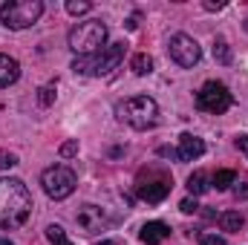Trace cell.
I'll list each match as a JSON object with an SVG mask.
<instances>
[{
    "label": "cell",
    "mask_w": 248,
    "mask_h": 245,
    "mask_svg": "<svg viewBox=\"0 0 248 245\" xmlns=\"http://www.w3.org/2000/svg\"><path fill=\"white\" fill-rule=\"evenodd\" d=\"M32 214V193L20 179H0V228L15 231Z\"/></svg>",
    "instance_id": "cell-1"
},
{
    "label": "cell",
    "mask_w": 248,
    "mask_h": 245,
    "mask_svg": "<svg viewBox=\"0 0 248 245\" xmlns=\"http://www.w3.org/2000/svg\"><path fill=\"white\" fill-rule=\"evenodd\" d=\"M69 49L78 52L81 58H90V55H98L107 44V26L101 20H84V23H75L69 29Z\"/></svg>",
    "instance_id": "cell-2"
},
{
    "label": "cell",
    "mask_w": 248,
    "mask_h": 245,
    "mask_svg": "<svg viewBox=\"0 0 248 245\" xmlns=\"http://www.w3.org/2000/svg\"><path fill=\"white\" fill-rule=\"evenodd\" d=\"M116 116L119 122L130 124L133 130H150L159 122V104L150 95H133L122 104H116Z\"/></svg>",
    "instance_id": "cell-3"
},
{
    "label": "cell",
    "mask_w": 248,
    "mask_h": 245,
    "mask_svg": "<svg viewBox=\"0 0 248 245\" xmlns=\"http://www.w3.org/2000/svg\"><path fill=\"white\" fill-rule=\"evenodd\" d=\"M124 49L127 44H110L104 46L98 55H90V58H75L72 69L78 75H110L113 69H119V63L124 61Z\"/></svg>",
    "instance_id": "cell-4"
},
{
    "label": "cell",
    "mask_w": 248,
    "mask_h": 245,
    "mask_svg": "<svg viewBox=\"0 0 248 245\" xmlns=\"http://www.w3.org/2000/svg\"><path fill=\"white\" fill-rule=\"evenodd\" d=\"M44 15L41 0H9L0 6V23L6 29H29Z\"/></svg>",
    "instance_id": "cell-5"
},
{
    "label": "cell",
    "mask_w": 248,
    "mask_h": 245,
    "mask_svg": "<svg viewBox=\"0 0 248 245\" xmlns=\"http://www.w3.org/2000/svg\"><path fill=\"white\" fill-rule=\"evenodd\" d=\"M231 104H234V98H231L228 87L219 84V81H208V84L196 92V107L205 110V113H211V116H222Z\"/></svg>",
    "instance_id": "cell-6"
},
{
    "label": "cell",
    "mask_w": 248,
    "mask_h": 245,
    "mask_svg": "<svg viewBox=\"0 0 248 245\" xmlns=\"http://www.w3.org/2000/svg\"><path fill=\"white\" fill-rule=\"evenodd\" d=\"M41 184H44V190H46L49 199H66V196L75 190L78 179H75V173H72L69 168H63V165H52V168L44 170Z\"/></svg>",
    "instance_id": "cell-7"
},
{
    "label": "cell",
    "mask_w": 248,
    "mask_h": 245,
    "mask_svg": "<svg viewBox=\"0 0 248 245\" xmlns=\"http://www.w3.org/2000/svg\"><path fill=\"white\" fill-rule=\"evenodd\" d=\"M75 222H78V228H81L84 237H95V234L107 231L116 219H113V214H110L107 208H101V205H84V208L75 214Z\"/></svg>",
    "instance_id": "cell-8"
},
{
    "label": "cell",
    "mask_w": 248,
    "mask_h": 245,
    "mask_svg": "<svg viewBox=\"0 0 248 245\" xmlns=\"http://www.w3.org/2000/svg\"><path fill=\"white\" fill-rule=\"evenodd\" d=\"M168 52H170V58L179 63V66H196L199 58H202V49H199V44L190 38V35H173L170 38V44H168Z\"/></svg>",
    "instance_id": "cell-9"
},
{
    "label": "cell",
    "mask_w": 248,
    "mask_h": 245,
    "mask_svg": "<svg viewBox=\"0 0 248 245\" xmlns=\"http://www.w3.org/2000/svg\"><path fill=\"white\" fill-rule=\"evenodd\" d=\"M202 153H205V141L199 136H190V133H182L179 136V150H176V159L179 162H196Z\"/></svg>",
    "instance_id": "cell-10"
},
{
    "label": "cell",
    "mask_w": 248,
    "mask_h": 245,
    "mask_svg": "<svg viewBox=\"0 0 248 245\" xmlns=\"http://www.w3.org/2000/svg\"><path fill=\"white\" fill-rule=\"evenodd\" d=\"M168 193H170V182H168V179H156V182H141L139 184V199H144V202H150V205L168 199Z\"/></svg>",
    "instance_id": "cell-11"
},
{
    "label": "cell",
    "mask_w": 248,
    "mask_h": 245,
    "mask_svg": "<svg viewBox=\"0 0 248 245\" xmlns=\"http://www.w3.org/2000/svg\"><path fill=\"white\" fill-rule=\"evenodd\" d=\"M139 237H141V243H147V245H159L170 237V228L165 222H147V225H141Z\"/></svg>",
    "instance_id": "cell-12"
},
{
    "label": "cell",
    "mask_w": 248,
    "mask_h": 245,
    "mask_svg": "<svg viewBox=\"0 0 248 245\" xmlns=\"http://www.w3.org/2000/svg\"><path fill=\"white\" fill-rule=\"evenodd\" d=\"M20 78V63L15 61L12 55H0V90L12 87Z\"/></svg>",
    "instance_id": "cell-13"
},
{
    "label": "cell",
    "mask_w": 248,
    "mask_h": 245,
    "mask_svg": "<svg viewBox=\"0 0 248 245\" xmlns=\"http://www.w3.org/2000/svg\"><path fill=\"white\" fill-rule=\"evenodd\" d=\"M187 190H190L193 196H202V193H208V190H211V179H208V173H202V170L190 173V179H187Z\"/></svg>",
    "instance_id": "cell-14"
},
{
    "label": "cell",
    "mask_w": 248,
    "mask_h": 245,
    "mask_svg": "<svg viewBox=\"0 0 248 245\" xmlns=\"http://www.w3.org/2000/svg\"><path fill=\"white\" fill-rule=\"evenodd\" d=\"M130 69H133V75H150L153 72V58L147 52H139V55L130 58Z\"/></svg>",
    "instance_id": "cell-15"
},
{
    "label": "cell",
    "mask_w": 248,
    "mask_h": 245,
    "mask_svg": "<svg viewBox=\"0 0 248 245\" xmlns=\"http://www.w3.org/2000/svg\"><path fill=\"white\" fill-rule=\"evenodd\" d=\"M219 222H222V228H225V231H240L246 219H243V214H240V211H228V214H222V219H219Z\"/></svg>",
    "instance_id": "cell-16"
},
{
    "label": "cell",
    "mask_w": 248,
    "mask_h": 245,
    "mask_svg": "<svg viewBox=\"0 0 248 245\" xmlns=\"http://www.w3.org/2000/svg\"><path fill=\"white\" fill-rule=\"evenodd\" d=\"M214 58L219 63H231V46H228L225 38H217L214 41Z\"/></svg>",
    "instance_id": "cell-17"
},
{
    "label": "cell",
    "mask_w": 248,
    "mask_h": 245,
    "mask_svg": "<svg viewBox=\"0 0 248 245\" xmlns=\"http://www.w3.org/2000/svg\"><path fill=\"white\" fill-rule=\"evenodd\" d=\"M234 179H237V176H234V170H217V176L211 179V184H214L217 190H228V187L234 184Z\"/></svg>",
    "instance_id": "cell-18"
},
{
    "label": "cell",
    "mask_w": 248,
    "mask_h": 245,
    "mask_svg": "<svg viewBox=\"0 0 248 245\" xmlns=\"http://www.w3.org/2000/svg\"><path fill=\"white\" fill-rule=\"evenodd\" d=\"M38 104L41 107H52L55 104V84H46L38 90Z\"/></svg>",
    "instance_id": "cell-19"
},
{
    "label": "cell",
    "mask_w": 248,
    "mask_h": 245,
    "mask_svg": "<svg viewBox=\"0 0 248 245\" xmlns=\"http://www.w3.org/2000/svg\"><path fill=\"white\" fill-rule=\"evenodd\" d=\"M46 240H49L52 245H72L69 240H66V234H63L61 225H49V228H46Z\"/></svg>",
    "instance_id": "cell-20"
},
{
    "label": "cell",
    "mask_w": 248,
    "mask_h": 245,
    "mask_svg": "<svg viewBox=\"0 0 248 245\" xmlns=\"http://www.w3.org/2000/svg\"><path fill=\"white\" fill-rule=\"evenodd\" d=\"M90 9H93V3H87V0H69V3H66V12L75 15V17H78V15H87Z\"/></svg>",
    "instance_id": "cell-21"
},
{
    "label": "cell",
    "mask_w": 248,
    "mask_h": 245,
    "mask_svg": "<svg viewBox=\"0 0 248 245\" xmlns=\"http://www.w3.org/2000/svg\"><path fill=\"white\" fill-rule=\"evenodd\" d=\"M15 165H17V156L9 153V150H0V170H9V168H15Z\"/></svg>",
    "instance_id": "cell-22"
},
{
    "label": "cell",
    "mask_w": 248,
    "mask_h": 245,
    "mask_svg": "<svg viewBox=\"0 0 248 245\" xmlns=\"http://www.w3.org/2000/svg\"><path fill=\"white\" fill-rule=\"evenodd\" d=\"M75 153H78V141H63L61 144V156L63 159H72Z\"/></svg>",
    "instance_id": "cell-23"
},
{
    "label": "cell",
    "mask_w": 248,
    "mask_h": 245,
    "mask_svg": "<svg viewBox=\"0 0 248 245\" xmlns=\"http://www.w3.org/2000/svg\"><path fill=\"white\" fill-rule=\"evenodd\" d=\"M179 211H182V214H196L199 205H196V199H182V202H179Z\"/></svg>",
    "instance_id": "cell-24"
},
{
    "label": "cell",
    "mask_w": 248,
    "mask_h": 245,
    "mask_svg": "<svg viewBox=\"0 0 248 245\" xmlns=\"http://www.w3.org/2000/svg\"><path fill=\"white\" fill-rule=\"evenodd\" d=\"M205 9H208V12H219V9H225V3H222V0H217V3H214V0H205Z\"/></svg>",
    "instance_id": "cell-25"
},
{
    "label": "cell",
    "mask_w": 248,
    "mask_h": 245,
    "mask_svg": "<svg viewBox=\"0 0 248 245\" xmlns=\"http://www.w3.org/2000/svg\"><path fill=\"white\" fill-rule=\"evenodd\" d=\"M202 245H225V240L214 234V237H205V240H202Z\"/></svg>",
    "instance_id": "cell-26"
},
{
    "label": "cell",
    "mask_w": 248,
    "mask_h": 245,
    "mask_svg": "<svg viewBox=\"0 0 248 245\" xmlns=\"http://www.w3.org/2000/svg\"><path fill=\"white\" fill-rule=\"evenodd\" d=\"M237 147L243 150V156L248 159V136H240V138H237Z\"/></svg>",
    "instance_id": "cell-27"
},
{
    "label": "cell",
    "mask_w": 248,
    "mask_h": 245,
    "mask_svg": "<svg viewBox=\"0 0 248 245\" xmlns=\"http://www.w3.org/2000/svg\"><path fill=\"white\" fill-rule=\"evenodd\" d=\"M159 156H165V159H176V150H173V147H159Z\"/></svg>",
    "instance_id": "cell-28"
},
{
    "label": "cell",
    "mask_w": 248,
    "mask_h": 245,
    "mask_svg": "<svg viewBox=\"0 0 248 245\" xmlns=\"http://www.w3.org/2000/svg\"><path fill=\"white\" fill-rule=\"evenodd\" d=\"M234 196H237V199H248V184L237 187V190H234Z\"/></svg>",
    "instance_id": "cell-29"
},
{
    "label": "cell",
    "mask_w": 248,
    "mask_h": 245,
    "mask_svg": "<svg viewBox=\"0 0 248 245\" xmlns=\"http://www.w3.org/2000/svg\"><path fill=\"white\" fill-rule=\"evenodd\" d=\"M0 245H15V243H12V240H3V237H0Z\"/></svg>",
    "instance_id": "cell-30"
},
{
    "label": "cell",
    "mask_w": 248,
    "mask_h": 245,
    "mask_svg": "<svg viewBox=\"0 0 248 245\" xmlns=\"http://www.w3.org/2000/svg\"><path fill=\"white\" fill-rule=\"evenodd\" d=\"M98 245H116V243H110V240H101V243H98Z\"/></svg>",
    "instance_id": "cell-31"
},
{
    "label": "cell",
    "mask_w": 248,
    "mask_h": 245,
    "mask_svg": "<svg viewBox=\"0 0 248 245\" xmlns=\"http://www.w3.org/2000/svg\"><path fill=\"white\" fill-rule=\"evenodd\" d=\"M246 29H248V23H246Z\"/></svg>",
    "instance_id": "cell-32"
}]
</instances>
